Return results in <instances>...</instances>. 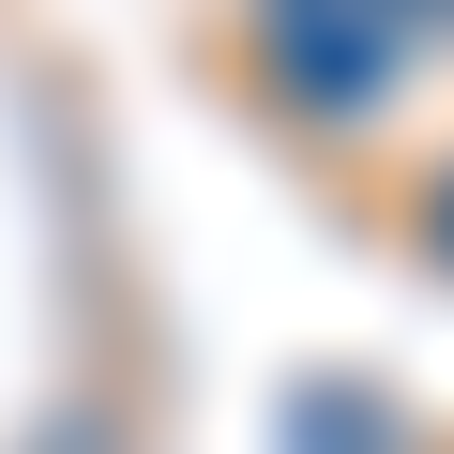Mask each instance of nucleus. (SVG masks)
<instances>
[{
	"label": "nucleus",
	"mask_w": 454,
	"mask_h": 454,
	"mask_svg": "<svg viewBox=\"0 0 454 454\" xmlns=\"http://www.w3.org/2000/svg\"><path fill=\"white\" fill-rule=\"evenodd\" d=\"M409 31H424V0H258L273 91H288V106H333V121H364V106L394 91Z\"/></svg>",
	"instance_id": "f257e3e1"
},
{
	"label": "nucleus",
	"mask_w": 454,
	"mask_h": 454,
	"mask_svg": "<svg viewBox=\"0 0 454 454\" xmlns=\"http://www.w3.org/2000/svg\"><path fill=\"white\" fill-rule=\"evenodd\" d=\"M424 243H439V258H454V167H439V182H424Z\"/></svg>",
	"instance_id": "f03ea898"
},
{
	"label": "nucleus",
	"mask_w": 454,
	"mask_h": 454,
	"mask_svg": "<svg viewBox=\"0 0 454 454\" xmlns=\"http://www.w3.org/2000/svg\"><path fill=\"white\" fill-rule=\"evenodd\" d=\"M424 16H454V0H424Z\"/></svg>",
	"instance_id": "7ed1b4c3"
}]
</instances>
